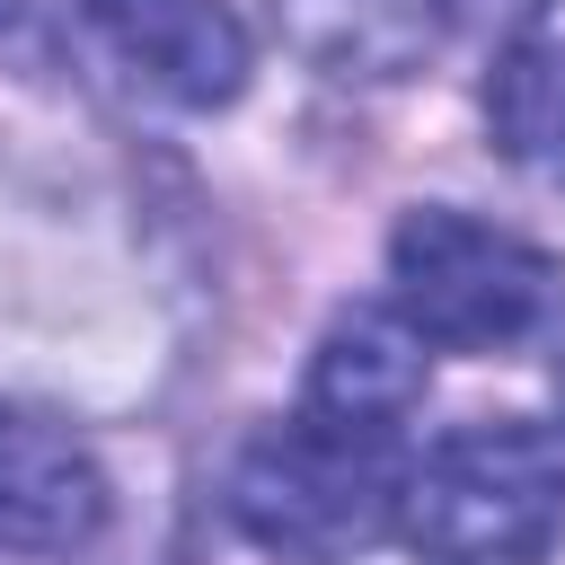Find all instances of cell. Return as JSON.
I'll return each mask as SVG.
<instances>
[{
  "instance_id": "obj_8",
  "label": "cell",
  "mask_w": 565,
  "mask_h": 565,
  "mask_svg": "<svg viewBox=\"0 0 565 565\" xmlns=\"http://www.w3.org/2000/svg\"><path fill=\"white\" fill-rule=\"evenodd\" d=\"M282 9H291V35H300L335 79H388V71H406V62L433 44V26H441L433 0H282Z\"/></svg>"
},
{
  "instance_id": "obj_11",
  "label": "cell",
  "mask_w": 565,
  "mask_h": 565,
  "mask_svg": "<svg viewBox=\"0 0 565 565\" xmlns=\"http://www.w3.org/2000/svg\"><path fill=\"white\" fill-rule=\"evenodd\" d=\"M547 380H556V406H565V327H556V344H547Z\"/></svg>"
},
{
  "instance_id": "obj_10",
  "label": "cell",
  "mask_w": 565,
  "mask_h": 565,
  "mask_svg": "<svg viewBox=\"0 0 565 565\" xmlns=\"http://www.w3.org/2000/svg\"><path fill=\"white\" fill-rule=\"evenodd\" d=\"M44 0H0V53H26V26H35Z\"/></svg>"
},
{
  "instance_id": "obj_7",
  "label": "cell",
  "mask_w": 565,
  "mask_h": 565,
  "mask_svg": "<svg viewBox=\"0 0 565 565\" xmlns=\"http://www.w3.org/2000/svg\"><path fill=\"white\" fill-rule=\"evenodd\" d=\"M486 132L494 150L539 177L565 185V35H512L486 71Z\"/></svg>"
},
{
  "instance_id": "obj_9",
  "label": "cell",
  "mask_w": 565,
  "mask_h": 565,
  "mask_svg": "<svg viewBox=\"0 0 565 565\" xmlns=\"http://www.w3.org/2000/svg\"><path fill=\"white\" fill-rule=\"evenodd\" d=\"M450 26H494V35H530V18L547 9V0H433Z\"/></svg>"
},
{
  "instance_id": "obj_3",
  "label": "cell",
  "mask_w": 565,
  "mask_h": 565,
  "mask_svg": "<svg viewBox=\"0 0 565 565\" xmlns=\"http://www.w3.org/2000/svg\"><path fill=\"white\" fill-rule=\"evenodd\" d=\"M556 300V265L459 203H415L388 230V309L441 353H503Z\"/></svg>"
},
{
  "instance_id": "obj_5",
  "label": "cell",
  "mask_w": 565,
  "mask_h": 565,
  "mask_svg": "<svg viewBox=\"0 0 565 565\" xmlns=\"http://www.w3.org/2000/svg\"><path fill=\"white\" fill-rule=\"evenodd\" d=\"M424 380H433V344L397 309H344L309 353L300 415H318L335 433L406 441V415L424 406Z\"/></svg>"
},
{
  "instance_id": "obj_4",
  "label": "cell",
  "mask_w": 565,
  "mask_h": 565,
  "mask_svg": "<svg viewBox=\"0 0 565 565\" xmlns=\"http://www.w3.org/2000/svg\"><path fill=\"white\" fill-rule=\"evenodd\" d=\"M79 18L168 106H230L256 71V44L221 0H79Z\"/></svg>"
},
{
  "instance_id": "obj_6",
  "label": "cell",
  "mask_w": 565,
  "mask_h": 565,
  "mask_svg": "<svg viewBox=\"0 0 565 565\" xmlns=\"http://www.w3.org/2000/svg\"><path fill=\"white\" fill-rule=\"evenodd\" d=\"M106 530V468L62 424L0 397V556H71Z\"/></svg>"
},
{
  "instance_id": "obj_1",
  "label": "cell",
  "mask_w": 565,
  "mask_h": 565,
  "mask_svg": "<svg viewBox=\"0 0 565 565\" xmlns=\"http://www.w3.org/2000/svg\"><path fill=\"white\" fill-rule=\"evenodd\" d=\"M397 539L415 565H539L565 539V433L539 415L450 424L406 459Z\"/></svg>"
},
{
  "instance_id": "obj_2",
  "label": "cell",
  "mask_w": 565,
  "mask_h": 565,
  "mask_svg": "<svg viewBox=\"0 0 565 565\" xmlns=\"http://www.w3.org/2000/svg\"><path fill=\"white\" fill-rule=\"evenodd\" d=\"M397 494H406V450L397 441L335 433L300 406L230 459V521L282 565L362 556L371 539L397 530Z\"/></svg>"
}]
</instances>
